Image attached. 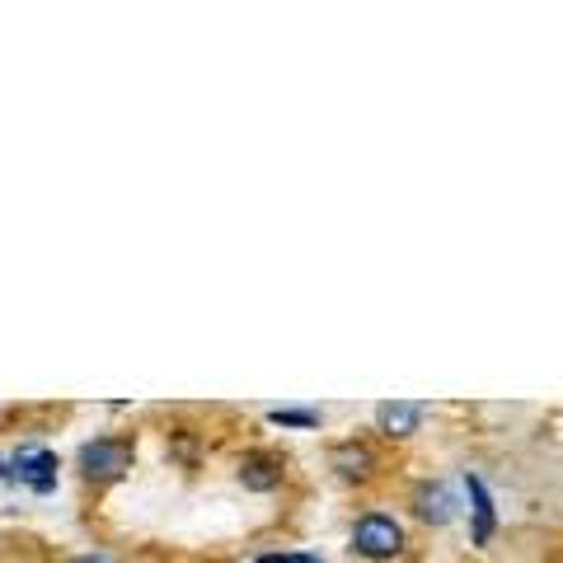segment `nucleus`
<instances>
[{
	"instance_id": "nucleus-1",
	"label": "nucleus",
	"mask_w": 563,
	"mask_h": 563,
	"mask_svg": "<svg viewBox=\"0 0 563 563\" xmlns=\"http://www.w3.org/2000/svg\"><path fill=\"white\" fill-rule=\"evenodd\" d=\"M80 470L85 479H122V474L132 470V442H122V437H94V442L80 446Z\"/></svg>"
},
{
	"instance_id": "nucleus-2",
	"label": "nucleus",
	"mask_w": 563,
	"mask_h": 563,
	"mask_svg": "<svg viewBox=\"0 0 563 563\" xmlns=\"http://www.w3.org/2000/svg\"><path fill=\"white\" fill-rule=\"evenodd\" d=\"M399 545H404V531H399L395 517H381V512H371L352 526V549L362 554V559H395Z\"/></svg>"
},
{
	"instance_id": "nucleus-3",
	"label": "nucleus",
	"mask_w": 563,
	"mask_h": 563,
	"mask_svg": "<svg viewBox=\"0 0 563 563\" xmlns=\"http://www.w3.org/2000/svg\"><path fill=\"white\" fill-rule=\"evenodd\" d=\"M15 479L29 484L33 493H52L57 488V456L43 451V446H24L15 456Z\"/></svg>"
},
{
	"instance_id": "nucleus-4",
	"label": "nucleus",
	"mask_w": 563,
	"mask_h": 563,
	"mask_svg": "<svg viewBox=\"0 0 563 563\" xmlns=\"http://www.w3.org/2000/svg\"><path fill=\"white\" fill-rule=\"evenodd\" d=\"M413 512L423 521H432V526H446V521L456 517V493L446 484H423L413 493Z\"/></svg>"
},
{
	"instance_id": "nucleus-5",
	"label": "nucleus",
	"mask_w": 563,
	"mask_h": 563,
	"mask_svg": "<svg viewBox=\"0 0 563 563\" xmlns=\"http://www.w3.org/2000/svg\"><path fill=\"white\" fill-rule=\"evenodd\" d=\"M240 479H244V488H254V493H268V488L282 484V460L268 456V451H254V456L240 460Z\"/></svg>"
},
{
	"instance_id": "nucleus-6",
	"label": "nucleus",
	"mask_w": 563,
	"mask_h": 563,
	"mask_svg": "<svg viewBox=\"0 0 563 563\" xmlns=\"http://www.w3.org/2000/svg\"><path fill=\"white\" fill-rule=\"evenodd\" d=\"M376 423H381L385 437H409V432H418V423H423V404L390 399V404H381V409H376Z\"/></svg>"
},
{
	"instance_id": "nucleus-7",
	"label": "nucleus",
	"mask_w": 563,
	"mask_h": 563,
	"mask_svg": "<svg viewBox=\"0 0 563 563\" xmlns=\"http://www.w3.org/2000/svg\"><path fill=\"white\" fill-rule=\"evenodd\" d=\"M465 484H470V498H474V540H479V545H484L488 535H493V498H488V488L479 484V479H465Z\"/></svg>"
},
{
	"instance_id": "nucleus-8",
	"label": "nucleus",
	"mask_w": 563,
	"mask_h": 563,
	"mask_svg": "<svg viewBox=\"0 0 563 563\" xmlns=\"http://www.w3.org/2000/svg\"><path fill=\"white\" fill-rule=\"evenodd\" d=\"M334 465L343 474H366V470H371V451H366V446H338Z\"/></svg>"
},
{
	"instance_id": "nucleus-9",
	"label": "nucleus",
	"mask_w": 563,
	"mask_h": 563,
	"mask_svg": "<svg viewBox=\"0 0 563 563\" xmlns=\"http://www.w3.org/2000/svg\"><path fill=\"white\" fill-rule=\"evenodd\" d=\"M273 423H282V427H315L320 418H315V413H301V409H273Z\"/></svg>"
},
{
	"instance_id": "nucleus-10",
	"label": "nucleus",
	"mask_w": 563,
	"mask_h": 563,
	"mask_svg": "<svg viewBox=\"0 0 563 563\" xmlns=\"http://www.w3.org/2000/svg\"><path fill=\"white\" fill-rule=\"evenodd\" d=\"M259 563H301V554H263Z\"/></svg>"
},
{
	"instance_id": "nucleus-11",
	"label": "nucleus",
	"mask_w": 563,
	"mask_h": 563,
	"mask_svg": "<svg viewBox=\"0 0 563 563\" xmlns=\"http://www.w3.org/2000/svg\"><path fill=\"white\" fill-rule=\"evenodd\" d=\"M71 563H104V559H71Z\"/></svg>"
},
{
	"instance_id": "nucleus-12",
	"label": "nucleus",
	"mask_w": 563,
	"mask_h": 563,
	"mask_svg": "<svg viewBox=\"0 0 563 563\" xmlns=\"http://www.w3.org/2000/svg\"><path fill=\"white\" fill-rule=\"evenodd\" d=\"M301 563H320V559H310V554H301Z\"/></svg>"
}]
</instances>
